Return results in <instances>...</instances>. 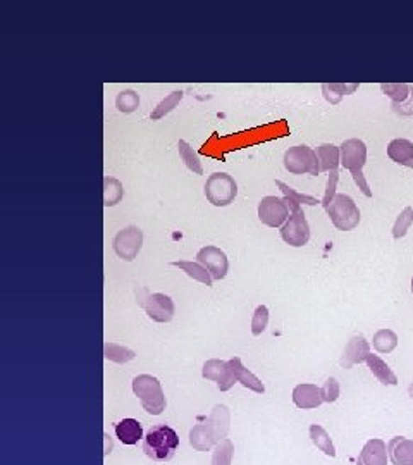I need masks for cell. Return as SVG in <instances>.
I'll return each mask as SVG.
<instances>
[{"mask_svg": "<svg viewBox=\"0 0 413 465\" xmlns=\"http://www.w3.org/2000/svg\"><path fill=\"white\" fill-rule=\"evenodd\" d=\"M116 436L123 444H136L143 438V427L136 419H123L114 426Z\"/></svg>", "mask_w": 413, "mask_h": 465, "instance_id": "cell-20", "label": "cell"}, {"mask_svg": "<svg viewBox=\"0 0 413 465\" xmlns=\"http://www.w3.org/2000/svg\"><path fill=\"white\" fill-rule=\"evenodd\" d=\"M310 439H312V443L319 448V450L324 451L327 456H331V459H334L336 448L333 444V439H331V436L327 434V431L324 429L322 426H319V424H312Z\"/></svg>", "mask_w": 413, "mask_h": 465, "instance_id": "cell-23", "label": "cell"}, {"mask_svg": "<svg viewBox=\"0 0 413 465\" xmlns=\"http://www.w3.org/2000/svg\"><path fill=\"white\" fill-rule=\"evenodd\" d=\"M124 197L123 183L119 179L105 176L104 178V205L105 207H114L121 202Z\"/></svg>", "mask_w": 413, "mask_h": 465, "instance_id": "cell-25", "label": "cell"}, {"mask_svg": "<svg viewBox=\"0 0 413 465\" xmlns=\"http://www.w3.org/2000/svg\"><path fill=\"white\" fill-rule=\"evenodd\" d=\"M143 307L150 319L155 322H171L174 312H176L172 299L164 295V293H152V295H148V299L143 301Z\"/></svg>", "mask_w": 413, "mask_h": 465, "instance_id": "cell-13", "label": "cell"}, {"mask_svg": "<svg viewBox=\"0 0 413 465\" xmlns=\"http://www.w3.org/2000/svg\"><path fill=\"white\" fill-rule=\"evenodd\" d=\"M331 223L339 231H351L360 224V209L353 202V198L344 193H336V197L327 207Z\"/></svg>", "mask_w": 413, "mask_h": 465, "instance_id": "cell-6", "label": "cell"}, {"mask_svg": "<svg viewBox=\"0 0 413 465\" xmlns=\"http://www.w3.org/2000/svg\"><path fill=\"white\" fill-rule=\"evenodd\" d=\"M177 150H180V157L181 161L185 162V166L188 167L189 171H193L195 174H204V167H202V162L200 159H198V155L195 150H193V146L189 144H186L185 140H180L177 141Z\"/></svg>", "mask_w": 413, "mask_h": 465, "instance_id": "cell-28", "label": "cell"}, {"mask_svg": "<svg viewBox=\"0 0 413 465\" xmlns=\"http://www.w3.org/2000/svg\"><path fill=\"white\" fill-rule=\"evenodd\" d=\"M360 85L358 83H353V85H338V83H326L322 85V92H324V97H326V100L329 99V97H333V93H336V102L334 104H338L339 100H341L343 95H348V93H353L355 90H358Z\"/></svg>", "mask_w": 413, "mask_h": 465, "instance_id": "cell-35", "label": "cell"}, {"mask_svg": "<svg viewBox=\"0 0 413 465\" xmlns=\"http://www.w3.org/2000/svg\"><path fill=\"white\" fill-rule=\"evenodd\" d=\"M234 455V444L229 438L222 439L221 443L216 444L212 455V465H231L233 464Z\"/></svg>", "mask_w": 413, "mask_h": 465, "instance_id": "cell-31", "label": "cell"}, {"mask_svg": "<svg viewBox=\"0 0 413 465\" xmlns=\"http://www.w3.org/2000/svg\"><path fill=\"white\" fill-rule=\"evenodd\" d=\"M185 93L181 92V90H176V92H171L167 97H165L164 100L159 102V105H157L155 109H153L152 114H150V117H152V121H159L162 117L167 116L169 112H172L174 109L177 107V104H180L181 100H183Z\"/></svg>", "mask_w": 413, "mask_h": 465, "instance_id": "cell-26", "label": "cell"}, {"mask_svg": "<svg viewBox=\"0 0 413 465\" xmlns=\"http://www.w3.org/2000/svg\"><path fill=\"white\" fill-rule=\"evenodd\" d=\"M372 343H374V348L379 353H391L398 346V334L391 331V329H379L374 334V341Z\"/></svg>", "mask_w": 413, "mask_h": 465, "instance_id": "cell-30", "label": "cell"}, {"mask_svg": "<svg viewBox=\"0 0 413 465\" xmlns=\"http://www.w3.org/2000/svg\"><path fill=\"white\" fill-rule=\"evenodd\" d=\"M339 150H341V166L350 171L362 193L365 197H372L367 179L363 176V166L367 162V145L358 138H350V140L343 141Z\"/></svg>", "mask_w": 413, "mask_h": 465, "instance_id": "cell-3", "label": "cell"}, {"mask_svg": "<svg viewBox=\"0 0 413 465\" xmlns=\"http://www.w3.org/2000/svg\"><path fill=\"white\" fill-rule=\"evenodd\" d=\"M141 245H143V232H141L140 228L128 226L116 235L114 252L119 259L131 262L140 254Z\"/></svg>", "mask_w": 413, "mask_h": 465, "instance_id": "cell-9", "label": "cell"}, {"mask_svg": "<svg viewBox=\"0 0 413 465\" xmlns=\"http://www.w3.org/2000/svg\"><path fill=\"white\" fill-rule=\"evenodd\" d=\"M380 90L392 100V105H402L412 97V85L407 83H386L380 85Z\"/></svg>", "mask_w": 413, "mask_h": 465, "instance_id": "cell-29", "label": "cell"}, {"mask_svg": "<svg viewBox=\"0 0 413 465\" xmlns=\"http://www.w3.org/2000/svg\"><path fill=\"white\" fill-rule=\"evenodd\" d=\"M228 362H229L231 370H233V374H234V379H236L238 383H241L243 386L255 391V393H264L265 391L264 383H262L253 373H250V370L243 365L240 357H233Z\"/></svg>", "mask_w": 413, "mask_h": 465, "instance_id": "cell-18", "label": "cell"}, {"mask_svg": "<svg viewBox=\"0 0 413 465\" xmlns=\"http://www.w3.org/2000/svg\"><path fill=\"white\" fill-rule=\"evenodd\" d=\"M322 391L317 385H312V383H302V385H297L293 390V403L298 407V409L310 410L317 409V407L322 405Z\"/></svg>", "mask_w": 413, "mask_h": 465, "instance_id": "cell-15", "label": "cell"}, {"mask_svg": "<svg viewBox=\"0 0 413 465\" xmlns=\"http://www.w3.org/2000/svg\"><path fill=\"white\" fill-rule=\"evenodd\" d=\"M275 185L281 188V191L285 193L286 198L294 200V202H298L299 205H302V203H303V205H317V203H321V200H319V198L312 197V195H307V193H299V191L293 190L291 186H287L286 183L279 181V179H275Z\"/></svg>", "mask_w": 413, "mask_h": 465, "instance_id": "cell-33", "label": "cell"}, {"mask_svg": "<svg viewBox=\"0 0 413 465\" xmlns=\"http://www.w3.org/2000/svg\"><path fill=\"white\" fill-rule=\"evenodd\" d=\"M412 292H413V277H412Z\"/></svg>", "mask_w": 413, "mask_h": 465, "instance_id": "cell-39", "label": "cell"}, {"mask_svg": "<svg viewBox=\"0 0 413 465\" xmlns=\"http://www.w3.org/2000/svg\"><path fill=\"white\" fill-rule=\"evenodd\" d=\"M387 157L396 164L413 169V141L407 138H396L387 145Z\"/></svg>", "mask_w": 413, "mask_h": 465, "instance_id": "cell-19", "label": "cell"}, {"mask_svg": "<svg viewBox=\"0 0 413 465\" xmlns=\"http://www.w3.org/2000/svg\"><path fill=\"white\" fill-rule=\"evenodd\" d=\"M408 393H410V397L413 398V383L410 385V388H408Z\"/></svg>", "mask_w": 413, "mask_h": 465, "instance_id": "cell-38", "label": "cell"}, {"mask_svg": "<svg viewBox=\"0 0 413 465\" xmlns=\"http://www.w3.org/2000/svg\"><path fill=\"white\" fill-rule=\"evenodd\" d=\"M282 162H285L286 171L293 174H310V176L321 174L317 152L307 145H297L287 149Z\"/></svg>", "mask_w": 413, "mask_h": 465, "instance_id": "cell-7", "label": "cell"}, {"mask_svg": "<svg viewBox=\"0 0 413 465\" xmlns=\"http://www.w3.org/2000/svg\"><path fill=\"white\" fill-rule=\"evenodd\" d=\"M367 365L368 369L372 370V374H374L375 378L379 379L382 385H390V386H396L398 385V378H396V374L392 373V369L390 365L386 364V362L382 360V358L379 357V355H368L367 357Z\"/></svg>", "mask_w": 413, "mask_h": 465, "instance_id": "cell-21", "label": "cell"}, {"mask_svg": "<svg viewBox=\"0 0 413 465\" xmlns=\"http://www.w3.org/2000/svg\"><path fill=\"white\" fill-rule=\"evenodd\" d=\"M133 393L140 398L141 407L152 415H160L165 410V395L155 376L140 374L133 379Z\"/></svg>", "mask_w": 413, "mask_h": 465, "instance_id": "cell-4", "label": "cell"}, {"mask_svg": "<svg viewBox=\"0 0 413 465\" xmlns=\"http://www.w3.org/2000/svg\"><path fill=\"white\" fill-rule=\"evenodd\" d=\"M174 267H180L188 274L189 277H193L195 281H200V283L206 284V287H212V276L206 269L202 266L200 262H189V260H176L172 262Z\"/></svg>", "mask_w": 413, "mask_h": 465, "instance_id": "cell-24", "label": "cell"}, {"mask_svg": "<svg viewBox=\"0 0 413 465\" xmlns=\"http://www.w3.org/2000/svg\"><path fill=\"white\" fill-rule=\"evenodd\" d=\"M281 238L291 247H303L310 240V226L305 218V212L298 210L293 212L287 219L285 226L281 228Z\"/></svg>", "mask_w": 413, "mask_h": 465, "instance_id": "cell-10", "label": "cell"}, {"mask_svg": "<svg viewBox=\"0 0 413 465\" xmlns=\"http://www.w3.org/2000/svg\"><path fill=\"white\" fill-rule=\"evenodd\" d=\"M202 376L209 381L217 383V388L221 391H229L231 388L234 386V374L231 370L229 362L219 360V358H210L204 364V369H202Z\"/></svg>", "mask_w": 413, "mask_h": 465, "instance_id": "cell-12", "label": "cell"}, {"mask_svg": "<svg viewBox=\"0 0 413 465\" xmlns=\"http://www.w3.org/2000/svg\"><path fill=\"white\" fill-rule=\"evenodd\" d=\"M197 262H200L210 272L212 279H224L229 272L228 255L221 248L214 247V245H206V247L198 250Z\"/></svg>", "mask_w": 413, "mask_h": 465, "instance_id": "cell-11", "label": "cell"}, {"mask_svg": "<svg viewBox=\"0 0 413 465\" xmlns=\"http://www.w3.org/2000/svg\"><path fill=\"white\" fill-rule=\"evenodd\" d=\"M116 107L119 112L131 114L140 107V97L133 90H123L116 99Z\"/></svg>", "mask_w": 413, "mask_h": 465, "instance_id": "cell-32", "label": "cell"}, {"mask_svg": "<svg viewBox=\"0 0 413 465\" xmlns=\"http://www.w3.org/2000/svg\"><path fill=\"white\" fill-rule=\"evenodd\" d=\"M104 355L107 360L116 362V364H126V362L133 360V358L136 357V353L133 352L131 348H126V346L117 343H111V341H107V343L104 345Z\"/></svg>", "mask_w": 413, "mask_h": 465, "instance_id": "cell-27", "label": "cell"}, {"mask_svg": "<svg viewBox=\"0 0 413 465\" xmlns=\"http://www.w3.org/2000/svg\"><path fill=\"white\" fill-rule=\"evenodd\" d=\"M180 447V436L167 424H157L143 438V451L153 462H169Z\"/></svg>", "mask_w": 413, "mask_h": 465, "instance_id": "cell-2", "label": "cell"}, {"mask_svg": "<svg viewBox=\"0 0 413 465\" xmlns=\"http://www.w3.org/2000/svg\"><path fill=\"white\" fill-rule=\"evenodd\" d=\"M387 455L392 465H413V439L396 436L387 443Z\"/></svg>", "mask_w": 413, "mask_h": 465, "instance_id": "cell-17", "label": "cell"}, {"mask_svg": "<svg viewBox=\"0 0 413 465\" xmlns=\"http://www.w3.org/2000/svg\"><path fill=\"white\" fill-rule=\"evenodd\" d=\"M319 166H321V173L324 171H338L339 164H341V150L339 146L333 144H324L317 149Z\"/></svg>", "mask_w": 413, "mask_h": 465, "instance_id": "cell-22", "label": "cell"}, {"mask_svg": "<svg viewBox=\"0 0 413 465\" xmlns=\"http://www.w3.org/2000/svg\"><path fill=\"white\" fill-rule=\"evenodd\" d=\"M368 355H370V345H368V341L362 334H356V336L350 338V341L344 346V352L339 364H341L344 369H351L353 365L365 362Z\"/></svg>", "mask_w": 413, "mask_h": 465, "instance_id": "cell-14", "label": "cell"}, {"mask_svg": "<svg viewBox=\"0 0 413 465\" xmlns=\"http://www.w3.org/2000/svg\"><path fill=\"white\" fill-rule=\"evenodd\" d=\"M322 400L327 403H333L336 400L339 398V393H341V388H339V383L336 378H329L326 379V383H324L322 388Z\"/></svg>", "mask_w": 413, "mask_h": 465, "instance_id": "cell-37", "label": "cell"}, {"mask_svg": "<svg viewBox=\"0 0 413 465\" xmlns=\"http://www.w3.org/2000/svg\"><path fill=\"white\" fill-rule=\"evenodd\" d=\"M267 324H269V309L265 305H258L255 309L252 317V334L253 336H260L265 331Z\"/></svg>", "mask_w": 413, "mask_h": 465, "instance_id": "cell-36", "label": "cell"}, {"mask_svg": "<svg viewBox=\"0 0 413 465\" xmlns=\"http://www.w3.org/2000/svg\"><path fill=\"white\" fill-rule=\"evenodd\" d=\"M238 195V183L228 173H212L206 178L205 197L212 205L226 207L234 202Z\"/></svg>", "mask_w": 413, "mask_h": 465, "instance_id": "cell-5", "label": "cell"}, {"mask_svg": "<svg viewBox=\"0 0 413 465\" xmlns=\"http://www.w3.org/2000/svg\"><path fill=\"white\" fill-rule=\"evenodd\" d=\"M229 422L231 415L228 407L216 405L205 422L197 424L189 431V444L197 451H209L210 448L216 447L222 439H226L229 431Z\"/></svg>", "mask_w": 413, "mask_h": 465, "instance_id": "cell-1", "label": "cell"}, {"mask_svg": "<svg viewBox=\"0 0 413 465\" xmlns=\"http://www.w3.org/2000/svg\"><path fill=\"white\" fill-rule=\"evenodd\" d=\"M290 215L291 210L285 198L264 197L258 203V219L269 228H282Z\"/></svg>", "mask_w": 413, "mask_h": 465, "instance_id": "cell-8", "label": "cell"}, {"mask_svg": "<svg viewBox=\"0 0 413 465\" xmlns=\"http://www.w3.org/2000/svg\"><path fill=\"white\" fill-rule=\"evenodd\" d=\"M356 465H387V448L382 439H368L362 448Z\"/></svg>", "mask_w": 413, "mask_h": 465, "instance_id": "cell-16", "label": "cell"}, {"mask_svg": "<svg viewBox=\"0 0 413 465\" xmlns=\"http://www.w3.org/2000/svg\"><path fill=\"white\" fill-rule=\"evenodd\" d=\"M412 224H413V209L412 207H404L402 214H400L398 219H396L395 226H392V238L395 240L403 238V236L408 232V230H410Z\"/></svg>", "mask_w": 413, "mask_h": 465, "instance_id": "cell-34", "label": "cell"}]
</instances>
